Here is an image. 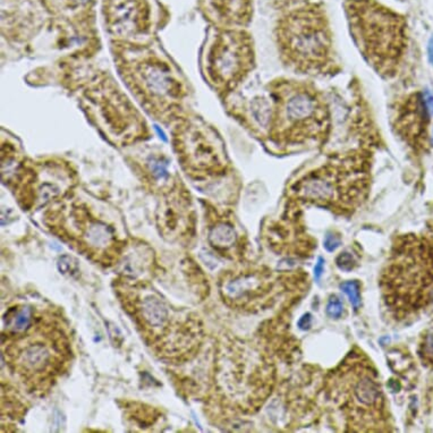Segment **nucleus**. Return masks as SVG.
Wrapping results in <instances>:
<instances>
[{
  "label": "nucleus",
  "mask_w": 433,
  "mask_h": 433,
  "mask_svg": "<svg viewBox=\"0 0 433 433\" xmlns=\"http://www.w3.org/2000/svg\"><path fill=\"white\" fill-rule=\"evenodd\" d=\"M75 1H77V3H87V0H75Z\"/></svg>",
  "instance_id": "nucleus-26"
},
{
  "label": "nucleus",
  "mask_w": 433,
  "mask_h": 433,
  "mask_svg": "<svg viewBox=\"0 0 433 433\" xmlns=\"http://www.w3.org/2000/svg\"><path fill=\"white\" fill-rule=\"evenodd\" d=\"M143 0H120L110 8V19L114 29L123 32H136L145 26Z\"/></svg>",
  "instance_id": "nucleus-12"
},
{
  "label": "nucleus",
  "mask_w": 433,
  "mask_h": 433,
  "mask_svg": "<svg viewBox=\"0 0 433 433\" xmlns=\"http://www.w3.org/2000/svg\"><path fill=\"white\" fill-rule=\"evenodd\" d=\"M324 260L322 257H319L318 262L315 266V279H320L321 275L324 273Z\"/></svg>",
  "instance_id": "nucleus-25"
},
{
  "label": "nucleus",
  "mask_w": 433,
  "mask_h": 433,
  "mask_svg": "<svg viewBox=\"0 0 433 433\" xmlns=\"http://www.w3.org/2000/svg\"><path fill=\"white\" fill-rule=\"evenodd\" d=\"M266 92L271 103L264 145L279 156L322 149L332 134L330 101L315 82L279 76L270 81Z\"/></svg>",
  "instance_id": "nucleus-2"
},
{
  "label": "nucleus",
  "mask_w": 433,
  "mask_h": 433,
  "mask_svg": "<svg viewBox=\"0 0 433 433\" xmlns=\"http://www.w3.org/2000/svg\"><path fill=\"white\" fill-rule=\"evenodd\" d=\"M140 315L147 327L159 330L167 326L169 312L164 302L154 295L145 296L140 304Z\"/></svg>",
  "instance_id": "nucleus-14"
},
{
  "label": "nucleus",
  "mask_w": 433,
  "mask_h": 433,
  "mask_svg": "<svg viewBox=\"0 0 433 433\" xmlns=\"http://www.w3.org/2000/svg\"><path fill=\"white\" fill-rule=\"evenodd\" d=\"M31 324H32V312H31V308L25 306L21 308L19 311L15 312L12 315V318H8L7 327L10 328L13 334H21L28 330Z\"/></svg>",
  "instance_id": "nucleus-17"
},
{
  "label": "nucleus",
  "mask_w": 433,
  "mask_h": 433,
  "mask_svg": "<svg viewBox=\"0 0 433 433\" xmlns=\"http://www.w3.org/2000/svg\"><path fill=\"white\" fill-rule=\"evenodd\" d=\"M382 299L390 315L408 320L433 306V224L396 238L381 276Z\"/></svg>",
  "instance_id": "nucleus-4"
},
{
  "label": "nucleus",
  "mask_w": 433,
  "mask_h": 433,
  "mask_svg": "<svg viewBox=\"0 0 433 433\" xmlns=\"http://www.w3.org/2000/svg\"><path fill=\"white\" fill-rule=\"evenodd\" d=\"M420 357L423 364L433 368V329L425 335L421 344Z\"/></svg>",
  "instance_id": "nucleus-19"
},
{
  "label": "nucleus",
  "mask_w": 433,
  "mask_h": 433,
  "mask_svg": "<svg viewBox=\"0 0 433 433\" xmlns=\"http://www.w3.org/2000/svg\"><path fill=\"white\" fill-rule=\"evenodd\" d=\"M312 324V317L310 313H306V315H303L299 321V327L302 330H308L311 327Z\"/></svg>",
  "instance_id": "nucleus-24"
},
{
  "label": "nucleus",
  "mask_w": 433,
  "mask_h": 433,
  "mask_svg": "<svg viewBox=\"0 0 433 433\" xmlns=\"http://www.w3.org/2000/svg\"><path fill=\"white\" fill-rule=\"evenodd\" d=\"M208 240L209 243L215 249L227 250L236 242V231L229 222L220 220L215 222V225L209 231Z\"/></svg>",
  "instance_id": "nucleus-16"
},
{
  "label": "nucleus",
  "mask_w": 433,
  "mask_h": 433,
  "mask_svg": "<svg viewBox=\"0 0 433 433\" xmlns=\"http://www.w3.org/2000/svg\"><path fill=\"white\" fill-rule=\"evenodd\" d=\"M331 396L357 431L379 430L383 397L377 374L361 361L347 363L331 380Z\"/></svg>",
  "instance_id": "nucleus-7"
},
{
  "label": "nucleus",
  "mask_w": 433,
  "mask_h": 433,
  "mask_svg": "<svg viewBox=\"0 0 433 433\" xmlns=\"http://www.w3.org/2000/svg\"><path fill=\"white\" fill-rule=\"evenodd\" d=\"M340 289L343 291L348 299H350V303L353 305L354 308L357 310L361 305V294H359V284L357 282H346V283L341 284L340 285Z\"/></svg>",
  "instance_id": "nucleus-20"
},
{
  "label": "nucleus",
  "mask_w": 433,
  "mask_h": 433,
  "mask_svg": "<svg viewBox=\"0 0 433 433\" xmlns=\"http://www.w3.org/2000/svg\"><path fill=\"white\" fill-rule=\"evenodd\" d=\"M343 303L337 296H332L327 304V315L330 318L338 319L343 315Z\"/></svg>",
  "instance_id": "nucleus-21"
},
{
  "label": "nucleus",
  "mask_w": 433,
  "mask_h": 433,
  "mask_svg": "<svg viewBox=\"0 0 433 433\" xmlns=\"http://www.w3.org/2000/svg\"><path fill=\"white\" fill-rule=\"evenodd\" d=\"M344 14L355 48L383 81L404 66L410 45L408 17L379 0H344Z\"/></svg>",
  "instance_id": "nucleus-5"
},
{
  "label": "nucleus",
  "mask_w": 433,
  "mask_h": 433,
  "mask_svg": "<svg viewBox=\"0 0 433 433\" xmlns=\"http://www.w3.org/2000/svg\"><path fill=\"white\" fill-rule=\"evenodd\" d=\"M376 150L357 145L328 154L293 182L287 199L350 217L366 203L372 184Z\"/></svg>",
  "instance_id": "nucleus-3"
},
{
  "label": "nucleus",
  "mask_w": 433,
  "mask_h": 433,
  "mask_svg": "<svg viewBox=\"0 0 433 433\" xmlns=\"http://www.w3.org/2000/svg\"><path fill=\"white\" fill-rule=\"evenodd\" d=\"M399 1H405V0H399Z\"/></svg>",
  "instance_id": "nucleus-27"
},
{
  "label": "nucleus",
  "mask_w": 433,
  "mask_h": 433,
  "mask_svg": "<svg viewBox=\"0 0 433 433\" xmlns=\"http://www.w3.org/2000/svg\"><path fill=\"white\" fill-rule=\"evenodd\" d=\"M340 243L341 242H340L338 236L334 234H328L326 236V240H324V246L328 252H334L340 246Z\"/></svg>",
  "instance_id": "nucleus-23"
},
{
  "label": "nucleus",
  "mask_w": 433,
  "mask_h": 433,
  "mask_svg": "<svg viewBox=\"0 0 433 433\" xmlns=\"http://www.w3.org/2000/svg\"><path fill=\"white\" fill-rule=\"evenodd\" d=\"M57 266L59 273L64 276L74 277L80 273L78 262L75 257H71V255H63L58 260Z\"/></svg>",
  "instance_id": "nucleus-18"
},
{
  "label": "nucleus",
  "mask_w": 433,
  "mask_h": 433,
  "mask_svg": "<svg viewBox=\"0 0 433 433\" xmlns=\"http://www.w3.org/2000/svg\"><path fill=\"white\" fill-rule=\"evenodd\" d=\"M49 362L50 353L42 344L28 345L19 354V366L24 372H42L47 369Z\"/></svg>",
  "instance_id": "nucleus-15"
},
{
  "label": "nucleus",
  "mask_w": 433,
  "mask_h": 433,
  "mask_svg": "<svg viewBox=\"0 0 433 433\" xmlns=\"http://www.w3.org/2000/svg\"><path fill=\"white\" fill-rule=\"evenodd\" d=\"M336 262H337L338 268H339L341 271H347V273L350 271V270H353L354 266H357L355 259H354L353 255L348 253V252H344V253L340 254Z\"/></svg>",
  "instance_id": "nucleus-22"
},
{
  "label": "nucleus",
  "mask_w": 433,
  "mask_h": 433,
  "mask_svg": "<svg viewBox=\"0 0 433 433\" xmlns=\"http://www.w3.org/2000/svg\"><path fill=\"white\" fill-rule=\"evenodd\" d=\"M264 282L257 275H242L234 279L228 280L224 287L226 297L231 301H250L251 297L257 295L260 289L264 288Z\"/></svg>",
  "instance_id": "nucleus-13"
},
{
  "label": "nucleus",
  "mask_w": 433,
  "mask_h": 433,
  "mask_svg": "<svg viewBox=\"0 0 433 433\" xmlns=\"http://www.w3.org/2000/svg\"><path fill=\"white\" fill-rule=\"evenodd\" d=\"M273 36L279 61L293 74L331 78L343 71L327 7L319 0H276Z\"/></svg>",
  "instance_id": "nucleus-1"
},
{
  "label": "nucleus",
  "mask_w": 433,
  "mask_h": 433,
  "mask_svg": "<svg viewBox=\"0 0 433 433\" xmlns=\"http://www.w3.org/2000/svg\"><path fill=\"white\" fill-rule=\"evenodd\" d=\"M202 8L217 29H245L253 17V0H202Z\"/></svg>",
  "instance_id": "nucleus-10"
},
{
  "label": "nucleus",
  "mask_w": 433,
  "mask_h": 433,
  "mask_svg": "<svg viewBox=\"0 0 433 433\" xmlns=\"http://www.w3.org/2000/svg\"><path fill=\"white\" fill-rule=\"evenodd\" d=\"M180 149L189 168L207 176H220L229 167L225 145L215 129L204 123H194L180 138Z\"/></svg>",
  "instance_id": "nucleus-9"
},
{
  "label": "nucleus",
  "mask_w": 433,
  "mask_h": 433,
  "mask_svg": "<svg viewBox=\"0 0 433 433\" xmlns=\"http://www.w3.org/2000/svg\"><path fill=\"white\" fill-rule=\"evenodd\" d=\"M135 80L145 96L160 100L176 99L180 96V83L173 78L167 65L161 63H145L136 70Z\"/></svg>",
  "instance_id": "nucleus-11"
},
{
  "label": "nucleus",
  "mask_w": 433,
  "mask_h": 433,
  "mask_svg": "<svg viewBox=\"0 0 433 433\" xmlns=\"http://www.w3.org/2000/svg\"><path fill=\"white\" fill-rule=\"evenodd\" d=\"M433 96L429 91L401 94L389 105V124L392 133L414 156L425 154L433 145L430 125Z\"/></svg>",
  "instance_id": "nucleus-8"
},
{
  "label": "nucleus",
  "mask_w": 433,
  "mask_h": 433,
  "mask_svg": "<svg viewBox=\"0 0 433 433\" xmlns=\"http://www.w3.org/2000/svg\"><path fill=\"white\" fill-rule=\"evenodd\" d=\"M257 66L253 38L245 29H218L206 45L203 70L220 96L237 90Z\"/></svg>",
  "instance_id": "nucleus-6"
}]
</instances>
